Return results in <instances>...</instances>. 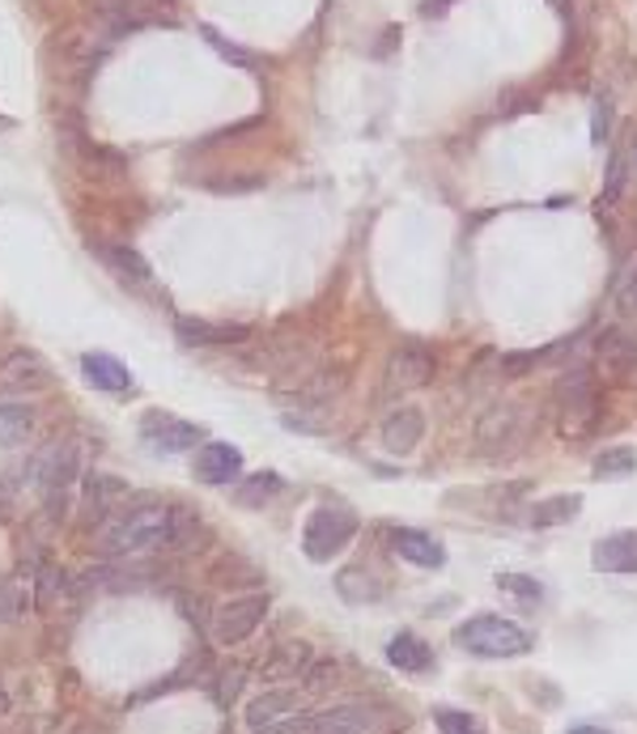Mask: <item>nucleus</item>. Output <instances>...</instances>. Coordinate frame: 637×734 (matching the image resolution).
Segmentation results:
<instances>
[{"label":"nucleus","instance_id":"72a5a7b5","mask_svg":"<svg viewBox=\"0 0 637 734\" xmlns=\"http://www.w3.org/2000/svg\"><path fill=\"white\" fill-rule=\"evenodd\" d=\"M565 734H612V731H604V726H570Z\"/></svg>","mask_w":637,"mask_h":734},{"label":"nucleus","instance_id":"c756f323","mask_svg":"<svg viewBox=\"0 0 637 734\" xmlns=\"http://www.w3.org/2000/svg\"><path fill=\"white\" fill-rule=\"evenodd\" d=\"M310 731V722L306 717H280V722H268V726H251V734H306Z\"/></svg>","mask_w":637,"mask_h":734},{"label":"nucleus","instance_id":"f8f14e48","mask_svg":"<svg viewBox=\"0 0 637 734\" xmlns=\"http://www.w3.org/2000/svg\"><path fill=\"white\" fill-rule=\"evenodd\" d=\"M374 726H379V713L370 705H336L310 717L306 734H374Z\"/></svg>","mask_w":637,"mask_h":734},{"label":"nucleus","instance_id":"4be33fe9","mask_svg":"<svg viewBox=\"0 0 637 734\" xmlns=\"http://www.w3.org/2000/svg\"><path fill=\"white\" fill-rule=\"evenodd\" d=\"M280 489H285V485H280L277 471H255V476H247V480L238 485L234 501H238L243 510H259V506H264V501H273Z\"/></svg>","mask_w":637,"mask_h":734},{"label":"nucleus","instance_id":"2eb2a0df","mask_svg":"<svg viewBox=\"0 0 637 734\" xmlns=\"http://www.w3.org/2000/svg\"><path fill=\"white\" fill-rule=\"evenodd\" d=\"M421 437H425V416L416 408H395L383 421V446H387L391 455H408L421 446Z\"/></svg>","mask_w":637,"mask_h":734},{"label":"nucleus","instance_id":"9b49d317","mask_svg":"<svg viewBox=\"0 0 637 734\" xmlns=\"http://www.w3.org/2000/svg\"><path fill=\"white\" fill-rule=\"evenodd\" d=\"M434 379V353L416 349V344H404L400 353L391 357L387 365V391H416Z\"/></svg>","mask_w":637,"mask_h":734},{"label":"nucleus","instance_id":"4468645a","mask_svg":"<svg viewBox=\"0 0 637 734\" xmlns=\"http://www.w3.org/2000/svg\"><path fill=\"white\" fill-rule=\"evenodd\" d=\"M82 379L94 386V391H132V370L112 353H85L82 357Z\"/></svg>","mask_w":637,"mask_h":734},{"label":"nucleus","instance_id":"9d476101","mask_svg":"<svg viewBox=\"0 0 637 734\" xmlns=\"http://www.w3.org/2000/svg\"><path fill=\"white\" fill-rule=\"evenodd\" d=\"M591 565L612 577H637V531H612L591 547Z\"/></svg>","mask_w":637,"mask_h":734},{"label":"nucleus","instance_id":"7ed1b4c3","mask_svg":"<svg viewBox=\"0 0 637 734\" xmlns=\"http://www.w3.org/2000/svg\"><path fill=\"white\" fill-rule=\"evenodd\" d=\"M455 646L476 653V658H519L535 641H531V632L523 625L485 611V616H471V620H464V625L455 628Z\"/></svg>","mask_w":637,"mask_h":734},{"label":"nucleus","instance_id":"473e14b6","mask_svg":"<svg viewBox=\"0 0 637 734\" xmlns=\"http://www.w3.org/2000/svg\"><path fill=\"white\" fill-rule=\"evenodd\" d=\"M310 676H315V680H310V688H315V692H323L328 683H336V667H315Z\"/></svg>","mask_w":637,"mask_h":734},{"label":"nucleus","instance_id":"bb28decb","mask_svg":"<svg viewBox=\"0 0 637 734\" xmlns=\"http://www.w3.org/2000/svg\"><path fill=\"white\" fill-rule=\"evenodd\" d=\"M612 301H616V310L620 315H629V319H637V255L620 268V276H616V289H612Z\"/></svg>","mask_w":637,"mask_h":734},{"label":"nucleus","instance_id":"ddd939ff","mask_svg":"<svg viewBox=\"0 0 637 734\" xmlns=\"http://www.w3.org/2000/svg\"><path fill=\"white\" fill-rule=\"evenodd\" d=\"M128 485L119 480V476H107V471H89L82 485V510L85 518H94V522H103V518L115 510V501H128Z\"/></svg>","mask_w":637,"mask_h":734},{"label":"nucleus","instance_id":"423d86ee","mask_svg":"<svg viewBox=\"0 0 637 734\" xmlns=\"http://www.w3.org/2000/svg\"><path fill=\"white\" fill-rule=\"evenodd\" d=\"M264 616H268V595L230 598L213 616V641L217 646H238V641H247L251 632L264 625Z\"/></svg>","mask_w":637,"mask_h":734},{"label":"nucleus","instance_id":"393cba45","mask_svg":"<svg viewBox=\"0 0 637 734\" xmlns=\"http://www.w3.org/2000/svg\"><path fill=\"white\" fill-rule=\"evenodd\" d=\"M310 667V646L306 641H285L273 658H268V680H289V676H302Z\"/></svg>","mask_w":637,"mask_h":734},{"label":"nucleus","instance_id":"6ab92c4d","mask_svg":"<svg viewBox=\"0 0 637 734\" xmlns=\"http://www.w3.org/2000/svg\"><path fill=\"white\" fill-rule=\"evenodd\" d=\"M336 591H340L344 603L365 607V603H379V598L387 595V582H379L374 573H365V570H344L336 577Z\"/></svg>","mask_w":637,"mask_h":734},{"label":"nucleus","instance_id":"dca6fc26","mask_svg":"<svg viewBox=\"0 0 637 734\" xmlns=\"http://www.w3.org/2000/svg\"><path fill=\"white\" fill-rule=\"evenodd\" d=\"M387 662L404 676H425L434 667V650L416 632H395L387 641Z\"/></svg>","mask_w":637,"mask_h":734},{"label":"nucleus","instance_id":"f3484780","mask_svg":"<svg viewBox=\"0 0 637 734\" xmlns=\"http://www.w3.org/2000/svg\"><path fill=\"white\" fill-rule=\"evenodd\" d=\"M294 709H298V692L268 688V692H259L247 705V722L251 726H268V722H280V717H294Z\"/></svg>","mask_w":637,"mask_h":734},{"label":"nucleus","instance_id":"6e6552de","mask_svg":"<svg viewBox=\"0 0 637 734\" xmlns=\"http://www.w3.org/2000/svg\"><path fill=\"white\" fill-rule=\"evenodd\" d=\"M192 471H195V480H200V485L225 489V485L243 480V450H238V446H230V442H204V446L195 450Z\"/></svg>","mask_w":637,"mask_h":734},{"label":"nucleus","instance_id":"39448f33","mask_svg":"<svg viewBox=\"0 0 637 734\" xmlns=\"http://www.w3.org/2000/svg\"><path fill=\"white\" fill-rule=\"evenodd\" d=\"M140 437L153 455H183V450H200L204 446V429L192 421H179L170 412H145L140 421Z\"/></svg>","mask_w":637,"mask_h":734},{"label":"nucleus","instance_id":"2f4dec72","mask_svg":"<svg viewBox=\"0 0 637 734\" xmlns=\"http://www.w3.org/2000/svg\"><path fill=\"white\" fill-rule=\"evenodd\" d=\"M620 183H625V158H612L608 166V188H604V200L616 204V195H620Z\"/></svg>","mask_w":637,"mask_h":734},{"label":"nucleus","instance_id":"b1692460","mask_svg":"<svg viewBox=\"0 0 637 734\" xmlns=\"http://www.w3.org/2000/svg\"><path fill=\"white\" fill-rule=\"evenodd\" d=\"M34 434V408L30 404H0V446H18Z\"/></svg>","mask_w":637,"mask_h":734},{"label":"nucleus","instance_id":"5701e85b","mask_svg":"<svg viewBox=\"0 0 637 734\" xmlns=\"http://www.w3.org/2000/svg\"><path fill=\"white\" fill-rule=\"evenodd\" d=\"M174 327H179L183 344H225V340H243V327L204 323V319H179Z\"/></svg>","mask_w":637,"mask_h":734},{"label":"nucleus","instance_id":"aec40b11","mask_svg":"<svg viewBox=\"0 0 637 734\" xmlns=\"http://www.w3.org/2000/svg\"><path fill=\"white\" fill-rule=\"evenodd\" d=\"M637 471V450L634 446H608L604 455H595V480H629Z\"/></svg>","mask_w":637,"mask_h":734},{"label":"nucleus","instance_id":"cd10ccee","mask_svg":"<svg viewBox=\"0 0 637 734\" xmlns=\"http://www.w3.org/2000/svg\"><path fill=\"white\" fill-rule=\"evenodd\" d=\"M434 722H438L443 734H489L485 722L476 713H468V709H434Z\"/></svg>","mask_w":637,"mask_h":734},{"label":"nucleus","instance_id":"0eeeda50","mask_svg":"<svg viewBox=\"0 0 637 734\" xmlns=\"http://www.w3.org/2000/svg\"><path fill=\"white\" fill-rule=\"evenodd\" d=\"M52 386V370H47V361L39 353H26V349H18V353H9L0 361V391H9V395H39V391H47Z\"/></svg>","mask_w":637,"mask_h":734},{"label":"nucleus","instance_id":"f257e3e1","mask_svg":"<svg viewBox=\"0 0 637 734\" xmlns=\"http://www.w3.org/2000/svg\"><path fill=\"white\" fill-rule=\"evenodd\" d=\"M192 518L183 514L179 506H167V501H145V506H132L119 518H112L98 535V547L107 556H140L149 547L162 544H183Z\"/></svg>","mask_w":637,"mask_h":734},{"label":"nucleus","instance_id":"7c9ffc66","mask_svg":"<svg viewBox=\"0 0 637 734\" xmlns=\"http://www.w3.org/2000/svg\"><path fill=\"white\" fill-rule=\"evenodd\" d=\"M200 34H204V39H209V43H213V47H217V52L225 55V60H238V64H251V55L243 52V47H234V43H225L222 34H217V30L213 26H200Z\"/></svg>","mask_w":637,"mask_h":734},{"label":"nucleus","instance_id":"a878e982","mask_svg":"<svg viewBox=\"0 0 637 734\" xmlns=\"http://www.w3.org/2000/svg\"><path fill=\"white\" fill-rule=\"evenodd\" d=\"M498 591L510 595L519 607H527V611H535V607L544 603V586H540L535 577H527V573H498Z\"/></svg>","mask_w":637,"mask_h":734},{"label":"nucleus","instance_id":"f03ea898","mask_svg":"<svg viewBox=\"0 0 637 734\" xmlns=\"http://www.w3.org/2000/svg\"><path fill=\"white\" fill-rule=\"evenodd\" d=\"M358 514L344 506V501H328V506H315L302 526V552L315 565H328L336 561L344 547L358 540Z\"/></svg>","mask_w":637,"mask_h":734},{"label":"nucleus","instance_id":"a211bd4d","mask_svg":"<svg viewBox=\"0 0 637 734\" xmlns=\"http://www.w3.org/2000/svg\"><path fill=\"white\" fill-rule=\"evenodd\" d=\"M578 514H582V492H561V497H549V501H535L527 522L544 531V526H565V522H574Z\"/></svg>","mask_w":637,"mask_h":734},{"label":"nucleus","instance_id":"c85d7f7f","mask_svg":"<svg viewBox=\"0 0 637 734\" xmlns=\"http://www.w3.org/2000/svg\"><path fill=\"white\" fill-rule=\"evenodd\" d=\"M243 680H247V676H243L238 667H225L222 676H217V683H213V701H217L222 709H230L234 705V696L243 692Z\"/></svg>","mask_w":637,"mask_h":734},{"label":"nucleus","instance_id":"20e7f679","mask_svg":"<svg viewBox=\"0 0 637 734\" xmlns=\"http://www.w3.org/2000/svg\"><path fill=\"white\" fill-rule=\"evenodd\" d=\"M34 480L43 485L47 492V514L52 518H64L68 514V489H73V480H77V450L68 446V442H52L39 459H34Z\"/></svg>","mask_w":637,"mask_h":734},{"label":"nucleus","instance_id":"1a4fd4ad","mask_svg":"<svg viewBox=\"0 0 637 734\" xmlns=\"http://www.w3.org/2000/svg\"><path fill=\"white\" fill-rule=\"evenodd\" d=\"M387 544L400 561H408L416 570H443L446 565V547L429 535V531H416V526H391Z\"/></svg>","mask_w":637,"mask_h":734},{"label":"nucleus","instance_id":"412c9836","mask_svg":"<svg viewBox=\"0 0 637 734\" xmlns=\"http://www.w3.org/2000/svg\"><path fill=\"white\" fill-rule=\"evenodd\" d=\"M98 259L112 268L119 280H149V264L140 259L132 246H98Z\"/></svg>","mask_w":637,"mask_h":734},{"label":"nucleus","instance_id":"f704fd0d","mask_svg":"<svg viewBox=\"0 0 637 734\" xmlns=\"http://www.w3.org/2000/svg\"><path fill=\"white\" fill-rule=\"evenodd\" d=\"M443 4H450V0H443Z\"/></svg>","mask_w":637,"mask_h":734}]
</instances>
